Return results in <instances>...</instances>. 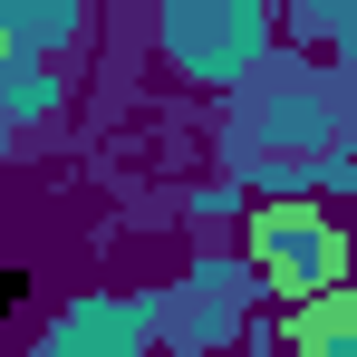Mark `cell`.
<instances>
[{"mask_svg": "<svg viewBox=\"0 0 357 357\" xmlns=\"http://www.w3.org/2000/svg\"><path fill=\"white\" fill-rule=\"evenodd\" d=\"M145 328H155V309H135V299H87L77 319H59V328H49V357H59V348H97V338L135 348Z\"/></svg>", "mask_w": 357, "mask_h": 357, "instance_id": "4", "label": "cell"}, {"mask_svg": "<svg viewBox=\"0 0 357 357\" xmlns=\"http://www.w3.org/2000/svg\"><path fill=\"white\" fill-rule=\"evenodd\" d=\"M290 348L299 357H357V290H309V299H290Z\"/></svg>", "mask_w": 357, "mask_h": 357, "instance_id": "3", "label": "cell"}, {"mask_svg": "<svg viewBox=\"0 0 357 357\" xmlns=\"http://www.w3.org/2000/svg\"><path fill=\"white\" fill-rule=\"evenodd\" d=\"M165 49H174L183 77L232 87V77H251L261 49H271V0H174V10H165Z\"/></svg>", "mask_w": 357, "mask_h": 357, "instance_id": "1", "label": "cell"}, {"mask_svg": "<svg viewBox=\"0 0 357 357\" xmlns=\"http://www.w3.org/2000/svg\"><path fill=\"white\" fill-rule=\"evenodd\" d=\"M251 261H261V280L280 299H309V290H328V280H348V232L319 213V203H261L251 213Z\"/></svg>", "mask_w": 357, "mask_h": 357, "instance_id": "2", "label": "cell"}]
</instances>
